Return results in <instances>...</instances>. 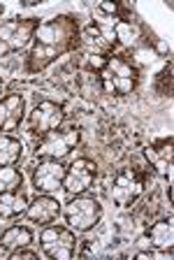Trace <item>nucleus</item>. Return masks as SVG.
Returning a JSON list of instances; mask_svg holds the SVG:
<instances>
[{"instance_id": "obj_15", "label": "nucleus", "mask_w": 174, "mask_h": 260, "mask_svg": "<svg viewBox=\"0 0 174 260\" xmlns=\"http://www.w3.org/2000/svg\"><path fill=\"white\" fill-rule=\"evenodd\" d=\"M28 202H30V198H28L26 188L0 193V221H17V218H21L28 209Z\"/></svg>"}, {"instance_id": "obj_7", "label": "nucleus", "mask_w": 174, "mask_h": 260, "mask_svg": "<svg viewBox=\"0 0 174 260\" xmlns=\"http://www.w3.org/2000/svg\"><path fill=\"white\" fill-rule=\"evenodd\" d=\"M79 142V133L72 130H51L35 142V156L40 160H65Z\"/></svg>"}, {"instance_id": "obj_20", "label": "nucleus", "mask_w": 174, "mask_h": 260, "mask_svg": "<svg viewBox=\"0 0 174 260\" xmlns=\"http://www.w3.org/2000/svg\"><path fill=\"white\" fill-rule=\"evenodd\" d=\"M98 10L100 12H107V14H116V10H119V7H116L114 3H100Z\"/></svg>"}, {"instance_id": "obj_3", "label": "nucleus", "mask_w": 174, "mask_h": 260, "mask_svg": "<svg viewBox=\"0 0 174 260\" xmlns=\"http://www.w3.org/2000/svg\"><path fill=\"white\" fill-rule=\"evenodd\" d=\"M100 81L109 95H130L140 84V72L130 60L121 58V56H112L102 63Z\"/></svg>"}, {"instance_id": "obj_1", "label": "nucleus", "mask_w": 174, "mask_h": 260, "mask_svg": "<svg viewBox=\"0 0 174 260\" xmlns=\"http://www.w3.org/2000/svg\"><path fill=\"white\" fill-rule=\"evenodd\" d=\"M77 38H79V21L75 14H58L54 19L40 21L26 56V72L38 75L47 70L60 56L75 49Z\"/></svg>"}, {"instance_id": "obj_9", "label": "nucleus", "mask_w": 174, "mask_h": 260, "mask_svg": "<svg viewBox=\"0 0 174 260\" xmlns=\"http://www.w3.org/2000/svg\"><path fill=\"white\" fill-rule=\"evenodd\" d=\"M144 193V174L135 168H123L116 172L112 184V200L116 207H130Z\"/></svg>"}, {"instance_id": "obj_14", "label": "nucleus", "mask_w": 174, "mask_h": 260, "mask_svg": "<svg viewBox=\"0 0 174 260\" xmlns=\"http://www.w3.org/2000/svg\"><path fill=\"white\" fill-rule=\"evenodd\" d=\"M35 242L33 225L26 223H12V225L0 230V253H10L19 246H30Z\"/></svg>"}, {"instance_id": "obj_19", "label": "nucleus", "mask_w": 174, "mask_h": 260, "mask_svg": "<svg viewBox=\"0 0 174 260\" xmlns=\"http://www.w3.org/2000/svg\"><path fill=\"white\" fill-rule=\"evenodd\" d=\"M7 258H10V260H38L40 253L35 249H30V246H19V249L10 251V253H7Z\"/></svg>"}, {"instance_id": "obj_10", "label": "nucleus", "mask_w": 174, "mask_h": 260, "mask_svg": "<svg viewBox=\"0 0 174 260\" xmlns=\"http://www.w3.org/2000/svg\"><path fill=\"white\" fill-rule=\"evenodd\" d=\"M63 179H65L63 160H40L30 174V186L35 193L56 195L58 190H63Z\"/></svg>"}, {"instance_id": "obj_8", "label": "nucleus", "mask_w": 174, "mask_h": 260, "mask_svg": "<svg viewBox=\"0 0 174 260\" xmlns=\"http://www.w3.org/2000/svg\"><path fill=\"white\" fill-rule=\"evenodd\" d=\"M65 121V112H63V105L54 103V100H40L35 103V107L28 114V133L40 140L42 135L51 133V130H58Z\"/></svg>"}, {"instance_id": "obj_5", "label": "nucleus", "mask_w": 174, "mask_h": 260, "mask_svg": "<svg viewBox=\"0 0 174 260\" xmlns=\"http://www.w3.org/2000/svg\"><path fill=\"white\" fill-rule=\"evenodd\" d=\"M40 26L38 16H14L0 23V56L17 54L33 42V35Z\"/></svg>"}, {"instance_id": "obj_17", "label": "nucleus", "mask_w": 174, "mask_h": 260, "mask_svg": "<svg viewBox=\"0 0 174 260\" xmlns=\"http://www.w3.org/2000/svg\"><path fill=\"white\" fill-rule=\"evenodd\" d=\"M23 188V172L14 165H7V168H0V193H7V190H17Z\"/></svg>"}, {"instance_id": "obj_21", "label": "nucleus", "mask_w": 174, "mask_h": 260, "mask_svg": "<svg viewBox=\"0 0 174 260\" xmlns=\"http://www.w3.org/2000/svg\"><path fill=\"white\" fill-rule=\"evenodd\" d=\"M5 91V79H3V77H0V93Z\"/></svg>"}, {"instance_id": "obj_6", "label": "nucleus", "mask_w": 174, "mask_h": 260, "mask_svg": "<svg viewBox=\"0 0 174 260\" xmlns=\"http://www.w3.org/2000/svg\"><path fill=\"white\" fill-rule=\"evenodd\" d=\"M98 179V165L86 156L72 158L65 165V179H63V193L67 198L72 195H84L93 188Z\"/></svg>"}, {"instance_id": "obj_12", "label": "nucleus", "mask_w": 174, "mask_h": 260, "mask_svg": "<svg viewBox=\"0 0 174 260\" xmlns=\"http://www.w3.org/2000/svg\"><path fill=\"white\" fill-rule=\"evenodd\" d=\"M26 98L23 93H7L0 98V135H14L26 121Z\"/></svg>"}, {"instance_id": "obj_11", "label": "nucleus", "mask_w": 174, "mask_h": 260, "mask_svg": "<svg viewBox=\"0 0 174 260\" xmlns=\"http://www.w3.org/2000/svg\"><path fill=\"white\" fill-rule=\"evenodd\" d=\"M60 209H63V202L56 198V195H44V193H35V198L28 202L26 209V221L35 228H44L51 225V223L58 221Z\"/></svg>"}, {"instance_id": "obj_18", "label": "nucleus", "mask_w": 174, "mask_h": 260, "mask_svg": "<svg viewBox=\"0 0 174 260\" xmlns=\"http://www.w3.org/2000/svg\"><path fill=\"white\" fill-rule=\"evenodd\" d=\"M112 32H114V38L119 40L123 47H135V44L140 42V30H137V26H132V23H128V21H116Z\"/></svg>"}, {"instance_id": "obj_4", "label": "nucleus", "mask_w": 174, "mask_h": 260, "mask_svg": "<svg viewBox=\"0 0 174 260\" xmlns=\"http://www.w3.org/2000/svg\"><path fill=\"white\" fill-rule=\"evenodd\" d=\"M38 246L49 260H70L77 253V233L67 225L51 223L40 228Z\"/></svg>"}, {"instance_id": "obj_22", "label": "nucleus", "mask_w": 174, "mask_h": 260, "mask_svg": "<svg viewBox=\"0 0 174 260\" xmlns=\"http://www.w3.org/2000/svg\"><path fill=\"white\" fill-rule=\"evenodd\" d=\"M3 14H5V5L0 3V19H3Z\"/></svg>"}, {"instance_id": "obj_16", "label": "nucleus", "mask_w": 174, "mask_h": 260, "mask_svg": "<svg viewBox=\"0 0 174 260\" xmlns=\"http://www.w3.org/2000/svg\"><path fill=\"white\" fill-rule=\"evenodd\" d=\"M23 158V142L17 135H0V168L7 165H17Z\"/></svg>"}, {"instance_id": "obj_13", "label": "nucleus", "mask_w": 174, "mask_h": 260, "mask_svg": "<svg viewBox=\"0 0 174 260\" xmlns=\"http://www.w3.org/2000/svg\"><path fill=\"white\" fill-rule=\"evenodd\" d=\"M172 239H174V223L172 218H160L156 221L147 233L140 237L137 246L144 251H172Z\"/></svg>"}, {"instance_id": "obj_2", "label": "nucleus", "mask_w": 174, "mask_h": 260, "mask_svg": "<svg viewBox=\"0 0 174 260\" xmlns=\"http://www.w3.org/2000/svg\"><path fill=\"white\" fill-rule=\"evenodd\" d=\"M60 216L75 233H91L102 218V205L93 195H72L67 202H63Z\"/></svg>"}]
</instances>
